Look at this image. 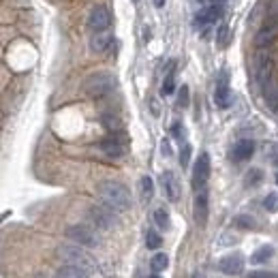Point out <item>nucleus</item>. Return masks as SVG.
Segmentation results:
<instances>
[{
	"mask_svg": "<svg viewBox=\"0 0 278 278\" xmlns=\"http://www.w3.org/2000/svg\"><path fill=\"white\" fill-rule=\"evenodd\" d=\"M274 255V248L272 246H259V248L255 250V255L250 257L252 263H265V261H269Z\"/></svg>",
	"mask_w": 278,
	"mask_h": 278,
	"instance_id": "19",
	"label": "nucleus"
},
{
	"mask_svg": "<svg viewBox=\"0 0 278 278\" xmlns=\"http://www.w3.org/2000/svg\"><path fill=\"white\" fill-rule=\"evenodd\" d=\"M88 24L94 33H105L111 24V13L105 9V7H94L90 11V18H88Z\"/></svg>",
	"mask_w": 278,
	"mask_h": 278,
	"instance_id": "8",
	"label": "nucleus"
},
{
	"mask_svg": "<svg viewBox=\"0 0 278 278\" xmlns=\"http://www.w3.org/2000/svg\"><path fill=\"white\" fill-rule=\"evenodd\" d=\"M259 182H261V171L259 169H252V171L246 173V184L248 186H257Z\"/></svg>",
	"mask_w": 278,
	"mask_h": 278,
	"instance_id": "25",
	"label": "nucleus"
},
{
	"mask_svg": "<svg viewBox=\"0 0 278 278\" xmlns=\"http://www.w3.org/2000/svg\"><path fill=\"white\" fill-rule=\"evenodd\" d=\"M150 278H161V276H158V274H152V276H150Z\"/></svg>",
	"mask_w": 278,
	"mask_h": 278,
	"instance_id": "36",
	"label": "nucleus"
},
{
	"mask_svg": "<svg viewBox=\"0 0 278 278\" xmlns=\"http://www.w3.org/2000/svg\"><path fill=\"white\" fill-rule=\"evenodd\" d=\"M161 244H163V237L158 235L156 231H148L146 233V246H148V248L156 250V248H161Z\"/></svg>",
	"mask_w": 278,
	"mask_h": 278,
	"instance_id": "22",
	"label": "nucleus"
},
{
	"mask_svg": "<svg viewBox=\"0 0 278 278\" xmlns=\"http://www.w3.org/2000/svg\"><path fill=\"white\" fill-rule=\"evenodd\" d=\"M116 88V79L111 73H105V71H99V73H92L88 79L84 82V92L92 99H101L107 97V94Z\"/></svg>",
	"mask_w": 278,
	"mask_h": 278,
	"instance_id": "2",
	"label": "nucleus"
},
{
	"mask_svg": "<svg viewBox=\"0 0 278 278\" xmlns=\"http://www.w3.org/2000/svg\"><path fill=\"white\" fill-rule=\"evenodd\" d=\"M188 163H190V146L184 144V146H182V150H180V165L186 167Z\"/></svg>",
	"mask_w": 278,
	"mask_h": 278,
	"instance_id": "29",
	"label": "nucleus"
},
{
	"mask_svg": "<svg viewBox=\"0 0 278 278\" xmlns=\"http://www.w3.org/2000/svg\"><path fill=\"white\" fill-rule=\"evenodd\" d=\"M214 103H216V107L220 109H227L231 105V90H229L227 86V75L222 73L218 84H216V90H214Z\"/></svg>",
	"mask_w": 278,
	"mask_h": 278,
	"instance_id": "10",
	"label": "nucleus"
},
{
	"mask_svg": "<svg viewBox=\"0 0 278 278\" xmlns=\"http://www.w3.org/2000/svg\"><path fill=\"white\" fill-rule=\"evenodd\" d=\"M139 184H141V195H144V199L150 201V199H152V195H154V182H152V178L144 176Z\"/></svg>",
	"mask_w": 278,
	"mask_h": 278,
	"instance_id": "21",
	"label": "nucleus"
},
{
	"mask_svg": "<svg viewBox=\"0 0 278 278\" xmlns=\"http://www.w3.org/2000/svg\"><path fill=\"white\" fill-rule=\"evenodd\" d=\"M111 41H114L111 37L103 35V33H97V35H94V39L90 41V47H92V52H105L107 47L111 45Z\"/></svg>",
	"mask_w": 278,
	"mask_h": 278,
	"instance_id": "18",
	"label": "nucleus"
},
{
	"mask_svg": "<svg viewBox=\"0 0 278 278\" xmlns=\"http://www.w3.org/2000/svg\"><path fill=\"white\" fill-rule=\"evenodd\" d=\"M161 92L165 94V97H167V94H171V92H173V73H171V71L165 75V82H163Z\"/></svg>",
	"mask_w": 278,
	"mask_h": 278,
	"instance_id": "26",
	"label": "nucleus"
},
{
	"mask_svg": "<svg viewBox=\"0 0 278 278\" xmlns=\"http://www.w3.org/2000/svg\"><path fill=\"white\" fill-rule=\"evenodd\" d=\"M208 178H210V156L201 152L197 163L193 167V186L195 190H203L205 184H208Z\"/></svg>",
	"mask_w": 278,
	"mask_h": 278,
	"instance_id": "5",
	"label": "nucleus"
},
{
	"mask_svg": "<svg viewBox=\"0 0 278 278\" xmlns=\"http://www.w3.org/2000/svg\"><path fill=\"white\" fill-rule=\"evenodd\" d=\"M101 150H103V154H107L109 158H118V156L126 154V144L118 137H107L101 141Z\"/></svg>",
	"mask_w": 278,
	"mask_h": 278,
	"instance_id": "13",
	"label": "nucleus"
},
{
	"mask_svg": "<svg viewBox=\"0 0 278 278\" xmlns=\"http://www.w3.org/2000/svg\"><path fill=\"white\" fill-rule=\"evenodd\" d=\"M193 278H201V276H199V274H197V276H193Z\"/></svg>",
	"mask_w": 278,
	"mask_h": 278,
	"instance_id": "37",
	"label": "nucleus"
},
{
	"mask_svg": "<svg viewBox=\"0 0 278 278\" xmlns=\"http://www.w3.org/2000/svg\"><path fill=\"white\" fill-rule=\"evenodd\" d=\"M161 182H163V190H165L167 199H169V201H178L180 199V184H178L176 173H173V171H163Z\"/></svg>",
	"mask_w": 278,
	"mask_h": 278,
	"instance_id": "12",
	"label": "nucleus"
},
{
	"mask_svg": "<svg viewBox=\"0 0 278 278\" xmlns=\"http://www.w3.org/2000/svg\"><path fill=\"white\" fill-rule=\"evenodd\" d=\"M276 184H278V176H276Z\"/></svg>",
	"mask_w": 278,
	"mask_h": 278,
	"instance_id": "39",
	"label": "nucleus"
},
{
	"mask_svg": "<svg viewBox=\"0 0 278 278\" xmlns=\"http://www.w3.org/2000/svg\"><path fill=\"white\" fill-rule=\"evenodd\" d=\"M88 214H90V220H92L99 229H109V227L116 222L114 210H111L109 205H92Z\"/></svg>",
	"mask_w": 278,
	"mask_h": 278,
	"instance_id": "7",
	"label": "nucleus"
},
{
	"mask_svg": "<svg viewBox=\"0 0 278 278\" xmlns=\"http://www.w3.org/2000/svg\"><path fill=\"white\" fill-rule=\"evenodd\" d=\"M276 37H278V24H272V22H269V24H265V26L257 33L255 41H257L259 47H265V45L272 43Z\"/></svg>",
	"mask_w": 278,
	"mask_h": 278,
	"instance_id": "16",
	"label": "nucleus"
},
{
	"mask_svg": "<svg viewBox=\"0 0 278 278\" xmlns=\"http://www.w3.org/2000/svg\"><path fill=\"white\" fill-rule=\"evenodd\" d=\"M252 154H255V144H252L250 139H240V141H237V144L233 146V152H231V156H233L235 163L248 161Z\"/></svg>",
	"mask_w": 278,
	"mask_h": 278,
	"instance_id": "14",
	"label": "nucleus"
},
{
	"mask_svg": "<svg viewBox=\"0 0 278 278\" xmlns=\"http://www.w3.org/2000/svg\"><path fill=\"white\" fill-rule=\"evenodd\" d=\"M171 133H173V137L182 139V135H184V126H182L180 122H173V126H171Z\"/></svg>",
	"mask_w": 278,
	"mask_h": 278,
	"instance_id": "32",
	"label": "nucleus"
},
{
	"mask_svg": "<svg viewBox=\"0 0 278 278\" xmlns=\"http://www.w3.org/2000/svg\"><path fill=\"white\" fill-rule=\"evenodd\" d=\"M178 105L182 109L188 107V86H182V88H180V92H178Z\"/></svg>",
	"mask_w": 278,
	"mask_h": 278,
	"instance_id": "27",
	"label": "nucleus"
},
{
	"mask_svg": "<svg viewBox=\"0 0 278 278\" xmlns=\"http://www.w3.org/2000/svg\"><path fill=\"white\" fill-rule=\"evenodd\" d=\"M154 220H156V225L161 227V229L169 227V214H167V210H163V208H158L154 212Z\"/></svg>",
	"mask_w": 278,
	"mask_h": 278,
	"instance_id": "23",
	"label": "nucleus"
},
{
	"mask_svg": "<svg viewBox=\"0 0 278 278\" xmlns=\"http://www.w3.org/2000/svg\"><path fill=\"white\" fill-rule=\"evenodd\" d=\"M220 13H222L220 5H212V7H208V9L201 11V13L195 18V26H197V28H205L208 24H214V22H216V20L220 18Z\"/></svg>",
	"mask_w": 278,
	"mask_h": 278,
	"instance_id": "15",
	"label": "nucleus"
},
{
	"mask_svg": "<svg viewBox=\"0 0 278 278\" xmlns=\"http://www.w3.org/2000/svg\"><path fill=\"white\" fill-rule=\"evenodd\" d=\"M154 7H158V9H161V7H165V0H154Z\"/></svg>",
	"mask_w": 278,
	"mask_h": 278,
	"instance_id": "35",
	"label": "nucleus"
},
{
	"mask_svg": "<svg viewBox=\"0 0 278 278\" xmlns=\"http://www.w3.org/2000/svg\"><path fill=\"white\" fill-rule=\"evenodd\" d=\"M97 193L103 199V203L109 205L114 212H126V210L131 208V203H133L129 188H126L124 184H120V182H116V180H103V182H99Z\"/></svg>",
	"mask_w": 278,
	"mask_h": 278,
	"instance_id": "1",
	"label": "nucleus"
},
{
	"mask_svg": "<svg viewBox=\"0 0 278 278\" xmlns=\"http://www.w3.org/2000/svg\"><path fill=\"white\" fill-rule=\"evenodd\" d=\"M272 69H274V62L269 56L265 54H259L257 56V67H255V73H257V82L261 88H267L269 84H272Z\"/></svg>",
	"mask_w": 278,
	"mask_h": 278,
	"instance_id": "6",
	"label": "nucleus"
},
{
	"mask_svg": "<svg viewBox=\"0 0 278 278\" xmlns=\"http://www.w3.org/2000/svg\"><path fill=\"white\" fill-rule=\"evenodd\" d=\"M167 265H169V259H167L165 252H156V255L152 257V261H150V267L154 269V272H163V269H167Z\"/></svg>",
	"mask_w": 278,
	"mask_h": 278,
	"instance_id": "20",
	"label": "nucleus"
},
{
	"mask_svg": "<svg viewBox=\"0 0 278 278\" xmlns=\"http://www.w3.org/2000/svg\"><path fill=\"white\" fill-rule=\"evenodd\" d=\"M58 257L65 261L67 265H75V267H82L86 272H92L94 269V263L92 259L86 255V252L79 248V246H69V244H62L58 248Z\"/></svg>",
	"mask_w": 278,
	"mask_h": 278,
	"instance_id": "3",
	"label": "nucleus"
},
{
	"mask_svg": "<svg viewBox=\"0 0 278 278\" xmlns=\"http://www.w3.org/2000/svg\"><path fill=\"white\" fill-rule=\"evenodd\" d=\"M56 278H90V272H86L82 267H75V265H62L56 272Z\"/></svg>",
	"mask_w": 278,
	"mask_h": 278,
	"instance_id": "17",
	"label": "nucleus"
},
{
	"mask_svg": "<svg viewBox=\"0 0 278 278\" xmlns=\"http://www.w3.org/2000/svg\"><path fill=\"white\" fill-rule=\"evenodd\" d=\"M276 165H278V156H276Z\"/></svg>",
	"mask_w": 278,
	"mask_h": 278,
	"instance_id": "38",
	"label": "nucleus"
},
{
	"mask_svg": "<svg viewBox=\"0 0 278 278\" xmlns=\"http://www.w3.org/2000/svg\"><path fill=\"white\" fill-rule=\"evenodd\" d=\"M195 220L199 227H205L208 222V190H197L195 195Z\"/></svg>",
	"mask_w": 278,
	"mask_h": 278,
	"instance_id": "11",
	"label": "nucleus"
},
{
	"mask_svg": "<svg viewBox=\"0 0 278 278\" xmlns=\"http://www.w3.org/2000/svg\"><path fill=\"white\" fill-rule=\"evenodd\" d=\"M248 278H278V274L267 272V269H255V272L248 274Z\"/></svg>",
	"mask_w": 278,
	"mask_h": 278,
	"instance_id": "30",
	"label": "nucleus"
},
{
	"mask_svg": "<svg viewBox=\"0 0 278 278\" xmlns=\"http://www.w3.org/2000/svg\"><path fill=\"white\" fill-rule=\"evenodd\" d=\"M267 103H269V107L274 109V114L278 116V94H274V97H269V99H267Z\"/></svg>",
	"mask_w": 278,
	"mask_h": 278,
	"instance_id": "33",
	"label": "nucleus"
},
{
	"mask_svg": "<svg viewBox=\"0 0 278 278\" xmlns=\"http://www.w3.org/2000/svg\"><path fill=\"white\" fill-rule=\"evenodd\" d=\"M67 237L73 240L79 246H97L99 244V237L94 233V229H90L88 225H71L67 227Z\"/></svg>",
	"mask_w": 278,
	"mask_h": 278,
	"instance_id": "4",
	"label": "nucleus"
},
{
	"mask_svg": "<svg viewBox=\"0 0 278 278\" xmlns=\"http://www.w3.org/2000/svg\"><path fill=\"white\" fill-rule=\"evenodd\" d=\"M135 3H137V0H135Z\"/></svg>",
	"mask_w": 278,
	"mask_h": 278,
	"instance_id": "40",
	"label": "nucleus"
},
{
	"mask_svg": "<svg viewBox=\"0 0 278 278\" xmlns=\"http://www.w3.org/2000/svg\"><path fill=\"white\" fill-rule=\"evenodd\" d=\"M235 225H237V227H242V229H255V227H257V222L252 220L250 216H237V218H235Z\"/></svg>",
	"mask_w": 278,
	"mask_h": 278,
	"instance_id": "24",
	"label": "nucleus"
},
{
	"mask_svg": "<svg viewBox=\"0 0 278 278\" xmlns=\"http://www.w3.org/2000/svg\"><path fill=\"white\" fill-rule=\"evenodd\" d=\"M227 33H229V28L225 26V24H220V26H218V35H216V41H218L220 45L227 43Z\"/></svg>",
	"mask_w": 278,
	"mask_h": 278,
	"instance_id": "31",
	"label": "nucleus"
},
{
	"mask_svg": "<svg viewBox=\"0 0 278 278\" xmlns=\"http://www.w3.org/2000/svg\"><path fill=\"white\" fill-rule=\"evenodd\" d=\"M161 152H163L165 156H169V154H171V148H169V141H165V139L161 141Z\"/></svg>",
	"mask_w": 278,
	"mask_h": 278,
	"instance_id": "34",
	"label": "nucleus"
},
{
	"mask_svg": "<svg viewBox=\"0 0 278 278\" xmlns=\"http://www.w3.org/2000/svg\"><path fill=\"white\" fill-rule=\"evenodd\" d=\"M218 269L225 274H240L244 269V257L240 252H231V255H225L218 261Z\"/></svg>",
	"mask_w": 278,
	"mask_h": 278,
	"instance_id": "9",
	"label": "nucleus"
},
{
	"mask_svg": "<svg viewBox=\"0 0 278 278\" xmlns=\"http://www.w3.org/2000/svg\"><path fill=\"white\" fill-rule=\"evenodd\" d=\"M263 205H265V210H269V212L278 210V195H276V193L267 195V197H265V201H263Z\"/></svg>",
	"mask_w": 278,
	"mask_h": 278,
	"instance_id": "28",
	"label": "nucleus"
}]
</instances>
